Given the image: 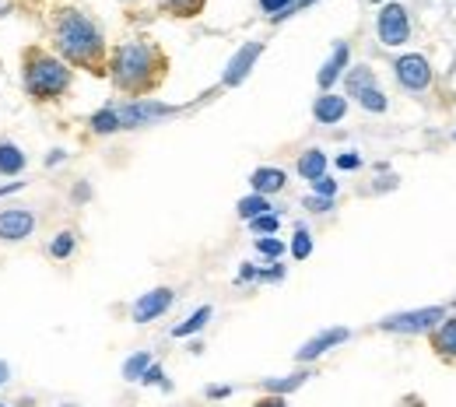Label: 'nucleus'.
<instances>
[{
  "label": "nucleus",
  "instance_id": "f03ea898",
  "mask_svg": "<svg viewBox=\"0 0 456 407\" xmlns=\"http://www.w3.org/2000/svg\"><path fill=\"white\" fill-rule=\"evenodd\" d=\"M166 67H169L166 53L148 39L119 43L106 60V74L113 77L116 92H126V95H148L151 88H159V81L166 77Z\"/></svg>",
  "mask_w": 456,
  "mask_h": 407
},
{
  "label": "nucleus",
  "instance_id": "b1692460",
  "mask_svg": "<svg viewBox=\"0 0 456 407\" xmlns=\"http://www.w3.org/2000/svg\"><path fill=\"white\" fill-rule=\"evenodd\" d=\"M74 246H77V235L74 232H60L53 242H50V256L53 260H67L70 253H74Z\"/></svg>",
  "mask_w": 456,
  "mask_h": 407
},
{
  "label": "nucleus",
  "instance_id": "4c0bfd02",
  "mask_svg": "<svg viewBox=\"0 0 456 407\" xmlns=\"http://www.w3.org/2000/svg\"><path fill=\"white\" fill-rule=\"evenodd\" d=\"M0 407H7V404H0Z\"/></svg>",
  "mask_w": 456,
  "mask_h": 407
},
{
  "label": "nucleus",
  "instance_id": "f3484780",
  "mask_svg": "<svg viewBox=\"0 0 456 407\" xmlns=\"http://www.w3.org/2000/svg\"><path fill=\"white\" fill-rule=\"evenodd\" d=\"M21 169H25V151L18 144L4 141L0 144V175H18Z\"/></svg>",
  "mask_w": 456,
  "mask_h": 407
},
{
  "label": "nucleus",
  "instance_id": "aec40b11",
  "mask_svg": "<svg viewBox=\"0 0 456 407\" xmlns=\"http://www.w3.org/2000/svg\"><path fill=\"white\" fill-rule=\"evenodd\" d=\"M267 211H271V204H267V197H260V193L239 200V215H242L246 222H253V218H260V215H267Z\"/></svg>",
  "mask_w": 456,
  "mask_h": 407
},
{
  "label": "nucleus",
  "instance_id": "2f4dec72",
  "mask_svg": "<svg viewBox=\"0 0 456 407\" xmlns=\"http://www.w3.org/2000/svg\"><path fill=\"white\" fill-rule=\"evenodd\" d=\"M338 166H341V169H358V166H362V159H358L354 151H347V155L338 159Z\"/></svg>",
  "mask_w": 456,
  "mask_h": 407
},
{
  "label": "nucleus",
  "instance_id": "a211bd4d",
  "mask_svg": "<svg viewBox=\"0 0 456 407\" xmlns=\"http://www.w3.org/2000/svg\"><path fill=\"white\" fill-rule=\"evenodd\" d=\"M323 173H327V155H323L320 148H309V151L298 159V175H305V179H320Z\"/></svg>",
  "mask_w": 456,
  "mask_h": 407
},
{
  "label": "nucleus",
  "instance_id": "423d86ee",
  "mask_svg": "<svg viewBox=\"0 0 456 407\" xmlns=\"http://www.w3.org/2000/svg\"><path fill=\"white\" fill-rule=\"evenodd\" d=\"M116 119H119V130H130V126H144L151 119H162L172 117L175 110L172 106H162V102H148V99H134L126 106H113Z\"/></svg>",
  "mask_w": 456,
  "mask_h": 407
},
{
  "label": "nucleus",
  "instance_id": "4468645a",
  "mask_svg": "<svg viewBox=\"0 0 456 407\" xmlns=\"http://www.w3.org/2000/svg\"><path fill=\"white\" fill-rule=\"evenodd\" d=\"M344 67H347V46L338 43V46H334V57L323 63V70H320V77H316V81H320V88H330V85L341 77Z\"/></svg>",
  "mask_w": 456,
  "mask_h": 407
},
{
  "label": "nucleus",
  "instance_id": "1a4fd4ad",
  "mask_svg": "<svg viewBox=\"0 0 456 407\" xmlns=\"http://www.w3.org/2000/svg\"><path fill=\"white\" fill-rule=\"evenodd\" d=\"M36 232V215L28 208H4L0 211V242H25Z\"/></svg>",
  "mask_w": 456,
  "mask_h": 407
},
{
  "label": "nucleus",
  "instance_id": "0eeeda50",
  "mask_svg": "<svg viewBox=\"0 0 456 407\" xmlns=\"http://www.w3.org/2000/svg\"><path fill=\"white\" fill-rule=\"evenodd\" d=\"M443 320H446V309H418V313L387 316L379 327L383 330H394V334H418V330H428L432 323H443Z\"/></svg>",
  "mask_w": 456,
  "mask_h": 407
},
{
  "label": "nucleus",
  "instance_id": "9d476101",
  "mask_svg": "<svg viewBox=\"0 0 456 407\" xmlns=\"http://www.w3.org/2000/svg\"><path fill=\"white\" fill-rule=\"evenodd\" d=\"M169 305H172V289L148 291V295L137 298V305H134V320H137V323H151V320L162 316Z\"/></svg>",
  "mask_w": 456,
  "mask_h": 407
},
{
  "label": "nucleus",
  "instance_id": "f257e3e1",
  "mask_svg": "<svg viewBox=\"0 0 456 407\" xmlns=\"http://www.w3.org/2000/svg\"><path fill=\"white\" fill-rule=\"evenodd\" d=\"M50 39L67 67H81L88 74H106V36L85 11L60 7L50 18Z\"/></svg>",
  "mask_w": 456,
  "mask_h": 407
},
{
  "label": "nucleus",
  "instance_id": "a878e982",
  "mask_svg": "<svg viewBox=\"0 0 456 407\" xmlns=\"http://www.w3.org/2000/svg\"><path fill=\"white\" fill-rule=\"evenodd\" d=\"M278 225H281V218H278V215H260V218H253V222H249V229H253V232H260V235L278 232Z\"/></svg>",
  "mask_w": 456,
  "mask_h": 407
},
{
  "label": "nucleus",
  "instance_id": "7c9ffc66",
  "mask_svg": "<svg viewBox=\"0 0 456 407\" xmlns=\"http://www.w3.org/2000/svg\"><path fill=\"white\" fill-rule=\"evenodd\" d=\"M141 383H166V379H162V369H159V365H148V372L141 376Z\"/></svg>",
  "mask_w": 456,
  "mask_h": 407
},
{
  "label": "nucleus",
  "instance_id": "dca6fc26",
  "mask_svg": "<svg viewBox=\"0 0 456 407\" xmlns=\"http://www.w3.org/2000/svg\"><path fill=\"white\" fill-rule=\"evenodd\" d=\"M249 183H253V190L264 197V193H278L281 186H285V173L281 169H256V173L249 175Z\"/></svg>",
  "mask_w": 456,
  "mask_h": 407
},
{
  "label": "nucleus",
  "instance_id": "cd10ccee",
  "mask_svg": "<svg viewBox=\"0 0 456 407\" xmlns=\"http://www.w3.org/2000/svg\"><path fill=\"white\" fill-rule=\"evenodd\" d=\"M256 249H260L264 256H281V253H285V246H281L278 239H267V235H264V239H256Z\"/></svg>",
  "mask_w": 456,
  "mask_h": 407
},
{
  "label": "nucleus",
  "instance_id": "f704fd0d",
  "mask_svg": "<svg viewBox=\"0 0 456 407\" xmlns=\"http://www.w3.org/2000/svg\"><path fill=\"white\" fill-rule=\"evenodd\" d=\"M256 407H288V404L281 401V397H267V401H260Z\"/></svg>",
  "mask_w": 456,
  "mask_h": 407
},
{
  "label": "nucleus",
  "instance_id": "20e7f679",
  "mask_svg": "<svg viewBox=\"0 0 456 407\" xmlns=\"http://www.w3.org/2000/svg\"><path fill=\"white\" fill-rule=\"evenodd\" d=\"M347 92H351V99H358L369 113H387V95H383V88L376 85V74H372L369 67H354V70L347 74Z\"/></svg>",
  "mask_w": 456,
  "mask_h": 407
},
{
  "label": "nucleus",
  "instance_id": "412c9836",
  "mask_svg": "<svg viewBox=\"0 0 456 407\" xmlns=\"http://www.w3.org/2000/svg\"><path fill=\"white\" fill-rule=\"evenodd\" d=\"M208 320H211V305H204V309H197V313H193V316H190L186 323H179V327L172 330V338H186V334H197V330H200V327H204Z\"/></svg>",
  "mask_w": 456,
  "mask_h": 407
},
{
  "label": "nucleus",
  "instance_id": "c85d7f7f",
  "mask_svg": "<svg viewBox=\"0 0 456 407\" xmlns=\"http://www.w3.org/2000/svg\"><path fill=\"white\" fill-rule=\"evenodd\" d=\"M260 7L267 14H274V18H285L288 11H291V0H260Z\"/></svg>",
  "mask_w": 456,
  "mask_h": 407
},
{
  "label": "nucleus",
  "instance_id": "4be33fe9",
  "mask_svg": "<svg viewBox=\"0 0 456 407\" xmlns=\"http://www.w3.org/2000/svg\"><path fill=\"white\" fill-rule=\"evenodd\" d=\"M305 379H309V372H295V376H285V379H264V390H271V394H288V390H298Z\"/></svg>",
  "mask_w": 456,
  "mask_h": 407
},
{
  "label": "nucleus",
  "instance_id": "7ed1b4c3",
  "mask_svg": "<svg viewBox=\"0 0 456 407\" xmlns=\"http://www.w3.org/2000/svg\"><path fill=\"white\" fill-rule=\"evenodd\" d=\"M74 70L43 46H25L21 50V85L36 102H57L67 95Z\"/></svg>",
  "mask_w": 456,
  "mask_h": 407
},
{
  "label": "nucleus",
  "instance_id": "ddd939ff",
  "mask_svg": "<svg viewBox=\"0 0 456 407\" xmlns=\"http://www.w3.org/2000/svg\"><path fill=\"white\" fill-rule=\"evenodd\" d=\"M344 113H347V99H341V95H320L313 106L316 123H338V119H344Z\"/></svg>",
  "mask_w": 456,
  "mask_h": 407
},
{
  "label": "nucleus",
  "instance_id": "72a5a7b5",
  "mask_svg": "<svg viewBox=\"0 0 456 407\" xmlns=\"http://www.w3.org/2000/svg\"><path fill=\"white\" fill-rule=\"evenodd\" d=\"M14 7H18V0H0V18H7Z\"/></svg>",
  "mask_w": 456,
  "mask_h": 407
},
{
  "label": "nucleus",
  "instance_id": "bb28decb",
  "mask_svg": "<svg viewBox=\"0 0 456 407\" xmlns=\"http://www.w3.org/2000/svg\"><path fill=\"white\" fill-rule=\"evenodd\" d=\"M291 253H295V260H305V256L313 253V239H309V232H305V229H298V232H295Z\"/></svg>",
  "mask_w": 456,
  "mask_h": 407
},
{
  "label": "nucleus",
  "instance_id": "39448f33",
  "mask_svg": "<svg viewBox=\"0 0 456 407\" xmlns=\"http://www.w3.org/2000/svg\"><path fill=\"white\" fill-rule=\"evenodd\" d=\"M376 32H379V43L387 46H403L407 36H411V21H407V11L400 4H387L376 18Z\"/></svg>",
  "mask_w": 456,
  "mask_h": 407
},
{
  "label": "nucleus",
  "instance_id": "c756f323",
  "mask_svg": "<svg viewBox=\"0 0 456 407\" xmlns=\"http://www.w3.org/2000/svg\"><path fill=\"white\" fill-rule=\"evenodd\" d=\"M313 186H316V193H320V197H334V193H338V183H334V179H327V175L313 179Z\"/></svg>",
  "mask_w": 456,
  "mask_h": 407
},
{
  "label": "nucleus",
  "instance_id": "473e14b6",
  "mask_svg": "<svg viewBox=\"0 0 456 407\" xmlns=\"http://www.w3.org/2000/svg\"><path fill=\"white\" fill-rule=\"evenodd\" d=\"M305 208H313V211H327V208H330V197H309Z\"/></svg>",
  "mask_w": 456,
  "mask_h": 407
},
{
  "label": "nucleus",
  "instance_id": "e433bc0d",
  "mask_svg": "<svg viewBox=\"0 0 456 407\" xmlns=\"http://www.w3.org/2000/svg\"><path fill=\"white\" fill-rule=\"evenodd\" d=\"M63 407H74V404H63Z\"/></svg>",
  "mask_w": 456,
  "mask_h": 407
},
{
  "label": "nucleus",
  "instance_id": "2eb2a0df",
  "mask_svg": "<svg viewBox=\"0 0 456 407\" xmlns=\"http://www.w3.org/2000/svg\"><path fill=\"white\" fill-rule=\"evenodd\" d=\"M432 345H436V351H439L443 358L456 362V320H443V323H439V330L432 334Z\"/></svg>",
  "mask_w": 456,
  "mask_h": 407
},
{
  "label": "nucleus",
  "instance_id": "393cba45",
  "mask_svg": "<svg viewBox=\"0 0 456 407\" xmlns=\"http://www.w3.org/2000/svg\"><path fill=\"white\" fill-rule=\"evenodd\" d=\"M92 130H95V134H113V130H119V119H116V110H113V106L92 117Z\"/></svg>",
  "mask_w": 456,
  "mask_h": 407
},
{
  "label": "nucleus",
  "instance_id": "6ab92c4d",
  "mask_svg": "<svg viewBox=\"0 0 456 407\" xmlns=\"http://www.w3.org/2000/svg\"><path fill=\"white\" fill-rule=\"evenodd\" d=\"M159 4H162L169 14H175V18H197L208 0H159Z\"/></svg>",
  "mask_w": 456,
  "mask_h": 407
},
{
  "label": "nucleus",
  "instance_id": "5701e85b",
  "mask_svg": "<svg viewBox=\"0 0 456 407\" xmlns=\"http://www.w3.org/2000/svg\"><path fill=\"white\" fill-rule=\"evenodd\" d=\"M148 365H151V354H148V351H141V354H134V358H126V362H123V376L137 383V379L148 372Z\"/></svg>",
  "mask_w": 456,
  "mask_h": 407
},
{
  "label": "nucleus",
  "instance_id": "f8f14e48",
  "mask_svg": "<svg viewBox=\"0 0 456 407\" xmlns=\"http://www.w3.org/2000/svg\"><path fill=\"white\" fill-rule=\"evenodd\" d=\"M347 338H351V330H344V327H338V330H323V334H316L313 341H305L302 348L295 351V358H298V362H313V358H320L323 351H330L334 345L347 341Z\"/></svg>",
  "mask_w": 456,
  "mask_h": 407
},
{
  "label": "nucleus",
  "instance_id": "6e6552de",
  "mask_svg": "<svg viewBox=\"0 0 456 407\" xmlns=\"http://www.w3.org/2000/svg\"><path fill=\"white\" fill-rule=\"evenodd\" d=\"M394 70H397V81L407 92H425V88L432 85V67H428V60L418 57V53L400 57L397 63H394Z\"/></svg>",
  "mask_w": 456,
  "mask_h": 407
},
{
  "label": "nucleus",
  "instance_id": "c9c22d12",
  "mask_svg": "<svg viewBox=\"0 0 456 407\" xmlns=\"http://www.w3.org/2000/svg\"><path fill=\"white\" fill-rule=\"evenodd\" d=\"M11 379V369H7V362H0V387Z\"/></svg>",
  "mask_w": 456,
  "mask_h": 407
},
{
  "label": "nucleus",
  "instance_id": "9b49d317",
  "mask_svg": "<svg viewBox=\"0 0 456 407\" xmlns=\"http://www.w3.org/2000/svg\"><path fill=\"white\" fill-rule=\"evenodd\" d=\"M264 53V43H246L235 57L228 60V70H225V85L232 88V85H239L249 70H253V63H256V57Z\"/></svg>",
  "mask_w": 456,
  "mask_h": 407
}]
</instances>
